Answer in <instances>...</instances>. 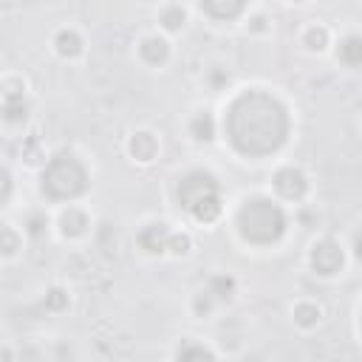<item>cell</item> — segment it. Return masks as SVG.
<instances>
[{"instance_id":"cell-1","label":"cell","mask_w":362,"mask_h":362,"mask_svg":"<svg viewBox=\"0 0 362 362\" xmlns=\"http://www.w3.org/2000/svg\"><path fill=\"white\" fill-rule=\"evenodd\" d=\"M226 133L243 156L275 153L289 133L286 108L275 97L249 90L232 102L230 117H226Z\"/></svg>"},{"instance_id":"cell-2","label":"cell","mask_w":362,"mask_h":362,"mask_svg":"<svg viewBox=\"0 0 362 362\" xmlns=\"http://www.w3.org/2000/svg\"><path fill=\"white\" fill-rule=\"evenodd\" d=\"M238 230L249 243H275L286 230V215L278 204L252 198L238 213Z\"/></svg>"},{"instance_id":"cell-3","label":"cell","mask_w":362,"mask_h":362,"mask_svg":"<svg viewBox=\"0 0 362 362\" xmlns=\"http://www.w3.org/2000/svg\"><path fill=\"white\" fill-rule=\"evenodd\" d=\"M178 201L193 218L210 224L221 215V190L210 173H190L178 184Z\"/></svg>"},{"instance_id":"cell-4","label":"cell","mask_w":362,"mask_h":362,"mask_svg":"<svg viewBox=\"0 0 362 362\" xmlns=\"http://www.w3.org/2000/svg\"><path fill=\"white\" fill-rule=\"evenodd\" d=\"M88 187V173L71 153L54 156L43 170V190L51 198H77Z\"/></svg>"},{"instance_id":"cell-5","label":"cell","mask_w":362,"mask_h":362,"mask_svg":"<svg viewBox=\"0 0 362 362\" xmlns=\"http://www.w3.org/2000/svg\"><path fill=\"white\" fill-rule=\"evenodd\" d=\"M311 266L320 272V275H334V272H339V266H343V249H339V243H334V241L317 243L311 252Z\"/></svg>"},{"instance_id":"cell-6","label":"cell","mask_w":362,"mask_h":362,"mask_svg":"<svg viewBox=\"0 0 362 362\" xmlns=\"http://www.w3.org/2000/svg\"><path fill=\"white\" fill-rule=\"evenodd\" d=\"M275 187H278V193L283 195V198H289V201H298V198H303L306 195V176L300 173V170H294V167H286V170H280L278 176H275Z\"/></svg>"},{"instance_id":"cell-7","label":"cell","mask_w":362,"mask_h":362,"mask_svg":"<svg viewBox=\"0 0 362 362\" xmlns=\"http://www.w3.org/2000/svg\"><path fill=\"white\" fill-rule=\"evenodd\" d=\"M201 6L215 20H232V17H238L243 12L246 0H201Z\"/></svg>"},{"instance_id":"cell-8","label":"cell","mask_w":362,"mask_h":362,"mask_svg":"<svg viewBox=\"0 0 362 362\" xmlns=\"http://www.w3.org/2000/svg\"><path fill=\"white\" fill-rule=\"evenodd\" d=\"M167 238H170V232H167L165 224H150V226H145V230H142L139 243L147 249V252H165V249H167Z\"/></svg>"},{"instance_id":"cell-9","label":"cell","mask_w":362,"mask_h":362,"mask_svg":"<svg viewBox=\"0 0 362 362\" xmlns=\"http://www.w3.org/2000/svg\"><path fill=\"white\" fill-rule=\"evenodd\" d=\"M26 110H29V105H26V99H23V90H17V88L6 90L3 117H6L9 122H23V119H26Z\"/></svg>"},{"instance_id":"cell-10","label":"cell","mask_w":362,"mask_h":362,"mask_svg":"<svg viewBox=\"0 0 362 362\" xmlns=\"http://www.w3.org/2000/svg\"><path fill=\"white\" fill-rule=\"evenodd\" d=\"M156 150H158V145L153 139V133L142 130L130 139V153H133V158H139V162H150V158L156 156Z\"/></svg>"},{"instance_id":"cell-11","label":"cell","mask_w":362,"mask_h":362,"mask_svg":"<svg viewBox=\"0 0 362 362\" xmlns=\"http://www.w3.org/2000/svg\"><path fill=\"white\" fill-rule=\"evenodd\" d=\"M167 54H170V49H167V43H165L162 37H147V40L142 43V60L150 62V65L165 62Z\"/></svg>"},{"instance_id":"cell-12","label":"cell","mask_w":362,"mask_h":362,"mask_svg":"<svg viewBox=\"0 0 362 362\" xmlns=\"http://www.w3.org/2000/svg\"><path fill=\"white\" fill-rule=\"evenodd\" d=\"M57 51L62 54V57H77L80 51H82V40L74 34V32H60L57 34Z\"/></svg>"},{"instance_id":"cell-13","label":"cell","mask_w":362,"mask_h":362,"mask_svg":"<svg viewBox=\"0 0 362 362\" xmlns=\"http://www.w3.org/2000/svg\"><path fill=\"white\" fill-rule=\"evenodd\" d=\"M85 226H88V218H85L80 210H68V213L62 215V232H65V235L77 238V235L85 232Z\"/></svg>"},{"instance_id":"cell-14","label":"cell","mask_w":362,"mask_h":362,"mask_svg":"<svg viewBox=\"0 0 362 362\" xmlns=\"http://www.w3.org/2000/svg\"><path fill=\"white\" fill-rule=\"evenodd\" d=\"M190 130H193V136H195V139L210 142L213 136H215V122H213V117H210V113H198V117L193 119V125H190Z\"/></svg>"},{"instance_id":"cell-15","label":"cell","mask_w":362,"mask_h":362,"mask_svg":"<svg viewBox=\"0 0 362 362\" xmlns=\"http://www.w3.org/2000/svg\"><path fill=\"white\" fill-rule=\"evenodd\" d=\"M339 60L348 65H359L362 62V43L359 37H348L343 45H339Z\"/></svg>"},{"instance_id":"cell-16","label":"cell","mask_w":362,"mask_h":362,"mask_svg":"<svg viewBox=\"0 0 362 362\" xmlns=\"http://www.w3.org/2000/svg\"><path fill=\"white\" fill-rule=\"evenodd\" d=\"M317 320H320V309H317V306L300 303L298 309H294V323H298V326L311 328V326H317Z\"/></svg>"},{"instance_id":"cell-17","label":"cell","mask_w":362,"mask_h":362,"mask_svg":"<svg viewBox=\"0 0 362 362\" xmlns=\"http://www.w3.org/2000/svg\"><path fill=\"white\" fill-rule=\"evenodd\" d=\"M162 23L167 32H178L181 26H184V12H181L178 6H170L165 14H162Z\"/></svg>"},{"instance_id":"cell-18","label":"cell","mask_w":362,"mask_h":362,"mask_svg":"<svg viewBox=\"0 0 362 362\" xmlns=\"http://www.w3.org/2000/svg\"><path fill=\"white\" fill-rule=\"evenodd\" d=\"M20 249V238L14 230H0V252L3 255H14Z\"/></svg>"},{"instance_id":"cell-19","label":"cell","mask_w":362,"mask_h":362,"mask_svg":"<svg viewBox=\"0 0 362 362\" xmlns=\"http://www.w3.org/2000/svg\"><path fill=\"white\" fill-rule=\"evenodd\" d=\"M326 43H328V32L326 29H309L306 32V45L309 49H314V51H320V49H326Z\"/></svg>"},{"instance_id":"cell-20","label":"cell","mask_w":362,"mask_h":362,"mask_svg":"<svg viewBox=\"0 0 362 362\" xmlns=\"http://www.w3.org/2000/svg\"><path fill=\"white\" fill-rule=\"evenodd\" d=\"M68 306V294L62 289H51L49 294H45V309H51V311H62Z\"/></svg>"},{"instance_id":"cell-21","label":"cell","mask_w":362,"mask_h":362,"mask_svg":"<svg viewBox=\"0 0 362 362\" xmlns=\"http://www.w3.org/2000/svg\"><path fill=\"white\" fill-rule=\"evenodd\" d=\"M167 249H173L176 255H184V252H190V238L187 235H170L167 238Z\"/></svg>"},{"instance_id":"cell-22","label":"cell","mask_w":362,"mask_h":362,"mask_svg":"<svg viewBox=\"0 0 362 362\" xmlns=\"http://www.w3.org/2000/svg\"><path fill=\"white\" fill-rule=\"evenodd\" d=\"M178 359H213V354L207 348H193V346H184L178 348Z\"/></svg>"},{"instance_id":"cell-23","label":"cell","mask_w":362,"mask_h":362,"mask_svg":"<svg viewBox=\"0 0 362 362\" xmlns=\"http://www.w3.org/2000/svg\"><path fill=\"white\" fill-rule=\"evenodd\" d=\"M9 195H12V176L0 167V207L9 201Z\"/></svg>"},{"instance_id":"cell-24","label":"cell","mask_w":362,"mask_h":362,"mask_svg":"<svg viewBox=\"0 0 362 362\" xmlns=\"http://www.w3.org/2000/svg\"><path fill=\"white\" fill-rule=\"evenodd\" d=\"M232 291V280L230 278H215L213 280V294H218V298H230Z\"/></svg>"},{"instance_id":"cell-25","label":"cell","mask_w":362,"mask_h":362,"mask_svg":"<svg viewBox=\"0 0 362 362\" xmlns=\"http://www.w3.org/2000/svg\"><path fill=\"white\" fill-rule=\"evenodd\" d=\"M195 311H210V300L207 298H198L195 300Z\"/></svg>"},{"instance_id":"cell-26","label":"cell","mask_w":362,"mask_h":362,"mask_svg":"<svg viewBox=\"0 0 362 362\" xmlns=\"http://www.w3.org/2000/svg\"><path fill=\"white\" fill-rule=\"evenodd\" d=\"M43 232V218H32V235H40Z\"/></svg>"}]
</instances>
